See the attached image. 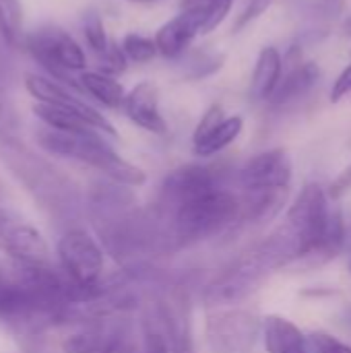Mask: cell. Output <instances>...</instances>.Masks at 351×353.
<instances>
[{
    "mask_svg": "<svg viewBox=\"0 0 351 353\" xmlns=\"http://www.w3.org/2000/svg\"><path fill=\"white\" fill-rule=\"evenodd\" d=\"M0 130H8V118H6V105L0 93Z\"/></svg>",
    "mask_w": 351,
    "mask_h": 353,
    "instance_id": "29",
    "label": "cell"
},
{
    "mask_svg": "<svg viewBox=\"0 0 351 353\" xmlns=\"http://www.w3.org/2000/svg\"><path fill=\"white\" fill-rule=\"evenodd\" d=\"M0 252L12 261L46 265L48 244L41 234L21 217L0 207Z\"/></svg>",
    "mask_w": 351,
    "mask_h": 353,
    "instance_id": "12",
    "label": "cell"
},
{
    "mask_svg": "<svg viewBox=\"0 0 351 353\" xmlns=\"http://www.w3.org/2000/svg\"><path fill=\"white\" fill-rule=\"evenodd\" d=\"M209 19V10L203 6H186L182 12H178L174 19L163 23L155 33V43L161 56L166 58H178L184 54V50L190 46V41L205 33Z\"/></svg>",
    "mask_w": 351,
    "mask_h": 353,
    "instance_id": "14",
    "label": "cell"
},
{
    "mask_svg": "<svg viewBox=\"0 0 351 353\" xmlns=\"http://www.w3.org/2000/svg\"><path fill=\"white\" fill-rule=\"evenodd\" d=\"M321 79V68L314 62H296L279 81L273 97L269 103L273 108H288L304 99L319 83Z\"/></svg>",
    "mask_w": 351,
    "mask_h": 353,
    "instance_id": "16",
    "label": "cell"
},
{
    "mask_svg": "<svg viewBox=\"0 0 351 353\" xmlns=\"http://www.w3.org/2000/svg\"><path fill=\"white\" fill-rule=\"evenodd\" d=\"M242 219V199L219 186L178 203L168 211H157L163 221V240L176 248H188L203 240L215 238Z\"/></svg>",
    "mask_w": 351,
    "mask_h": 353,
    "instance_id": "2",
    "label": "cell"
},
{
    "mask_svg": "<svg viewBox=\"0 0 351 353\" xmlns=\"http://www.w3.org/2000/svg\"><path fill=\"white\" fill-rule=\"evenodd\" d=\"M275 0H248V4L244 6V10L236 17L234 25H232V33H240L244 27H248L252 21H257L263 12H267L271 8Z\"/></svg>",
    "mask_w": 351,
    "mask_h": 353,
    "instance_id": "26",
    "label": "cell"
},
{
    "mask_svg": "<svg viewBox=\"0 0 351 353\" xmlns=\"http://www.w3.org/2000/svg\"><path fill=\"white\" fill-rule=\"evenodd\" d=\"M343 29H345V33H348V35H351V14H350V19L345 21V27H343Z\"/></svg>",
    "mask_w": 351,
    "mask_h": 353,
    "instance_id": "30",
    "label": "cell"
},
{
    "mask_svg": "<svg viewBox=\"0 0 351 353\" xmlns=\"http://www.w3.org/2000/svg\"><path fill=\"white\" fill-rule=\"evenodd\" d=\"M122 110L128 116V120L134 122L139 128L153 132V134L168 132V124L159 112V93L151 81H143L134 85V89L126 93Z\"/></svg>",
    "mask_w": 351,
    "mask_h": 353,
    "instance_id": "15",
    "label": "cell"
},
{
    "mask_svg": "<svg viewBox=\"0 0 351 353\" xmlns=\"http://www.w3.org/2000/svg\"><path fill=\"white\" fill-rule=\"evenodd\" d=\"M58 261L64 275L81 290L83 298L103 281V248L85 230H68L58 242Z\"/></svg>",
    "mask_w": 351,
    "mask_h": 353,
    "instance_id": "7",
    "label": "cell"
},
{
    "mask_svg": "<svg viewBox=\"0 0 351 353\" xmlns=\"http://www.w3.org/2000/svg\"><path fill=\"white\" fill-rule=\"evenodd\" d=\"M23 46L52 74V79L68 85L70 89L79 93H85L79 83V77L74 79L72 72L85 70L87 56L83 48L64 29L56 25H43L27 33Z\"/></svg>",
    "mask_w": 351,
    "mask_h": 353,
    "instance_id": "6",
    "label": "cell"
},
{
    "mask_svg": "<svg viewBox=\"0 0 351 353\" xmlns=\"http://www.w3.org/2000/svg\"><path fill=\"white\" fill-rule=\"evenodd\" d=\"M120 46H122L126 58L130 62H139V64L151 62L159 54L155 39H151L147 35H141V33H128V35H124V39H122Z\"/></svg>",
    "mask_w": 351,
    "mask_h": 353,
    "instance_id": "23",
    "label": "cell"
},
{
    "mask_svg": "<svg viewBox=\"0 0 351 353\" xmlns=\"http://www.w3.org/2000/svg\"><path fill=\"white\" fill-rule=\"evenodd\" d=\"M128 2H157V0H128Z\"/></svg>",
    "mask_w": 351,
    "mask_h": 353,
    "instance_id": "31",
    "label": "cell"
},
{
    "mask_svg": "<svg viewBox=\"0 0 351 353\" xmlns=\"http://www.w3.org/2000/svg\"><path fill=\"white\" fill-rule=\"evenodd\" d=\"M292 178V155L281 147L254 155L238 174V182L244 194H288Z\"/></svg>",
    "mask_w": 351,
    "mask_h": 353,
    "instance_id": "10",
    "label": "cell"
},
{
    "mask_svg": "<svg viewBox=\"0 0 351 353\" xmlns=\"http://www.w3.org/2000/svg\"><path fill=\"white\" fill-rule=\"evenodd\" d=\"M223 186L219 174L213 168L207 165H182L178 170H172L159 188V201H157V211H168L176 207L178 203L192 199L197 194L209 192Z\"/></svg>",
    "mask_w": 351,
    "mask_h": 353,
    "instance_id": "13",
    "label": "cell"
},
{
    "mask_svg": "<svg viewBox=\"0 0 351 353\" xmlns=\"http://www.w3.org/2000/svg\"><path fill=\"white\" fill-rule=\"evenodd\" d=\"M350 271H351V259H350Z\"/></svg>",
    "mask_w": 351,
    "mask_h": 353,
    "instance_id": "32",
    "label": "cell"
},
{
    "mask_svg": "<svg viewBox=\"0 0 351 353\" xmlns=\"http://www.w3.org/2000/svg\"><path fill=\"white\" fill-rule=\"evenodd\" d=\"M244 130V120L242 116H228L223 122H219L213 130H209L205 137L192 141L194 155L199 157H211L230 147Z\"/></svg>",
    "mask_w": 351,
    "mask_h": 353,
    "instance_id": "21",
    "label": "cell"
},
{
    "mask_svg": "<svg viewBox=\"0 0 351 353\" xmlns=\"http://www.w3.org/2000/svg\"><path fill=\"white\" fill-rule=\"evenodd\" d=\"M0 159L41 207L62 213L77 203V188L72 182L41 155L25 147L10 130H0Z\"/></svg>",
    "mask_w": 351,
    "mask_h": 353,
    "instance_id": "4",
    "label": "cell"
},
{
    "mask_svg": "<svg viewBox=\"0 0 351 353\" xmlns=\"http://www.w3.org/2000/svg\"><path fill=\"white\" fill-rule=\"evenodd\" d=\"M308 339L314 353H351V345L325 331H314L308 335Z\"/></svg>",
    "mask_w": 351,
    "mask_h": 353,
    "instance_id": "25",
    "label": "cell"
},
{
    "mask_svg": "<svg viewBox=\"0 0 351 353\" xmlns=\"http://www.w3.org/2000/svg\"><path fill=\"white\" fill-rule=\"evenodd\" d=\"M223 120H225V116H223L221 105L213 103V105L205 112V116L201 118V122H199V126H197V130H194V134H192V141H197V139L205 137L209 130H213V128H215L219 122H223Z\"/></svg>",
    "mask_w": 351,
    "mask_h": 353,
    "instance_id": "27",
    "label": "cell"
},
{
    "mask_svg": "<svg viewBox=\"0 0 351 353\" xmlns=\"http://www.w3.org/2000/svg\"><path fill=\"white\" fill-rule=\"evenodd\" d=\"M350 230H351V228H350Z\"/></svg>",
    "mask_w": 351,
    "mask_h": 353,
    "instance_id": "33",
    "label": "cell"
},
{
    "mask_svg": "<svg viewBox=\"0 0 351 353\" xmlns=\"http://www.w3.org/2000/svg\"><path fill=\"white\" fill-rule=\"evenodd\" d=\"M23 6L19 0H0V37L8 46H23Z\"/></svg>",
    "mask_w": 351,
    "mask_h": 353,
    "instance_id": "22",
    "label": "cell"
},
{
    "mask_svg": "<svg viewBox=\"0 0 351 353\" xmlns=\"http://www.w3.org/2000/svg\"><path fill=\"white\" fill-rule=\"evenodd\" d=\"M153 316L166 335L170 353H194L190 302L184 292L172 290L161 294L155 302Z\"/></svg>",
    "mask_w": 351,
    "mask_h": 353,
    "instance_id": "11",
    "label": "cell"
},
{
    "mask_svg": "<svg viewBox=\"0 0 351 353\" xmlns=\"http://www.w3.org/2000/svg\"><path fill=\"white\" fill-rule=\"evenodd\" d=\"M81 290L46 265L0 261V325L23 339H31L68 321Z\"/></svg>",
    "mask_w": 351,
    "mask_h": 353,
    "instance_id": "1",
    "label": "cell"
},
{
    "mask_svg": "<svg viewBox=\"0 0 351 353\" xmlns=\"http://www.w3.org/2000/svg\"><path fill=\"white\" fill-rule=\"evenodd\" d=\"M79 83L87 95H91L95 101L110 110H118L124 105L126 91L124 87L116 81V77L106 74L101 70H83L79 74Z\"/></svg>",
    "mask_w": 351,
    "mask_h": 353,
    "instance_id": "20",
    "label": "cell"
},
{
    "mask_svg": "<svg viewBox=\"0 0 351 353\" xmlns=\"http://www.w3.org/2000/svg\"><path fill=\"white\" fill-rule=\"evenodd\" d=\"M64 353H134V331L128 321L118 316H103L87 321L77 333L62 343Z\"/></svg>",
    "mask_w": 351,
    "mask_h": 353,
    "instance_id": "9",
    "label": "cell"
},
{
    "mask_svg": "<svg viewBox=\"0 0 351 353\" xmlns=\"http://www.w3.org/2000/svg\"><path fill=\"white\" fill-rule=\"evenodd\" d=\"M35 139L43 151L85 163L112 182L132 188L145 184L147 180V174L139 165L120 157L101 132H64L41 126L35 130Z\"/></svg>",
    "mask_w": 351,
    "mask_h": 353,
    "instance_id": "3",
    "label": "cell"
},
{
    "mask_svg": "<svg viewBox=\"0 0 351 353\" xmlns=\"http://www.w3.org/2000/svg\"><path fill=\"white\" fill-rule=\"evenodd\" d=\"M348 95H351V62L341 70V74L335 79L333 89H331V101L337 103V101H341Z\"/></svg>",
    "mask_w": 351,
    "mask_h": 353,
    "instance_id": "28",
    "label": "cell"
},
{
    "mask_svg": "<svg viewBox=\"0 0 351 353\" xmlns=\"http://www.w3.org/2000/svg\"><path fill=\"white\" fill-rule=\"evenodd\" d=\"M263 341L267 353H314L308 335L279 314L263 319Z\"/></svg>",
    "mask_w": 351,
    "mask_h": 353,
    "instance_id": "17",
    "label": "cell"
},
{
    "mask_svg": "<svg viewBox=\"0 0 351 353\" xmlns=\"http://www.w3.org/2000/svg\"><path fill=\"white\" fill-rule=\"evenodd\" d=\"M207 345L211 353H252L263 335V319L246 308H215L207 316Z\"/></svg>",
    "mask_w": 351,
    "mask_h": 353,
    "instance_id": "8",
    "label": "cell"
},
{
    "mask_svg": "<svg viewBox=\"0 0 351 353\" xmlns=\"http://www.w3.org/2000/svg\"><path fill=\"white\" fill-rule=\"evenodd\" d=\"M283 77V58L275 46H265L254 62V70L250 77V99L252 101H269Z\"/></svg>",
    "mask_w": 351,
    "mask_h": 353,
    "instance_id": "18",
    "label": "cell"
},
{
    "mask_svg": "<svg viewBox=\"0 0 351 353\" xmlns=\"http://www.w3.org/2000/svg\"><path fill=\"white\" fill-rule=\"evenodd\" d=\"M83 33H85V39H87V46L95 52V56H103L110 46H112V39H108V33H106V27H103V21L101 17L93 10V12H87L83 17Z\"/></svg>",
    "mask_w": 351,
    "mask_h": 353,
    "instance_id": "24",
    "label": "cell"
},
{
    "mask_svg": "<svg viewBox=\"0 0 351 353\" xmlns=\"http://www.w3.org/2000/svg\"><path fill=\"white\" fill-rule=\"evenodd\" d=\"M25 87L37 99V103L74 108V110H83V112H93L95 110V108H91L87 101H83L79 97V91L70 89L64 83H58L56 79H48V77L29 72L25 77Z\"/></svg>",
    "mask_w": 351,
    "mask_h": 353,
    "instance_id": "19",
    "label": "cell"
},
{
    "mask_svg": "<svg viewBox=\"0 0 351 353\" xmlns=\"http://www.w3.org/2000/svg\"><path fill=\"white\" fill-rule=\"evenodd\" d=\"M277 269H281L279 261L271 248L261 242L242 254L236 263H232L219 277H215L207 285L203 300L209 308L234 306L252 296Z\"/></svg>",
    "mask_w": 351,
    "mask_h": 353,
    "instance_id": "5",
    "label": "cell"
}]
</instances>
